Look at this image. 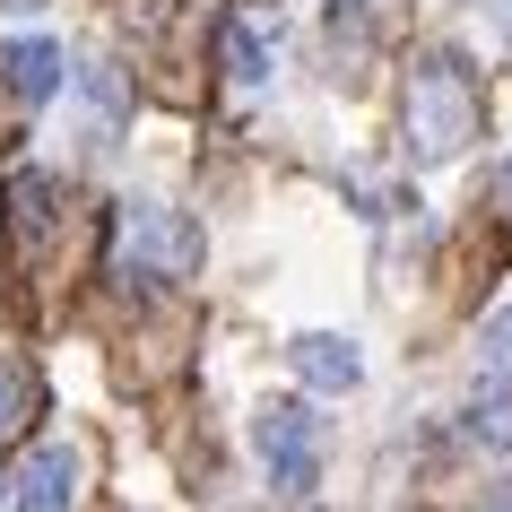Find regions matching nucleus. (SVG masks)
<instances>
[{
  "mask_svg": "<svg viewBox=\"0 0 512 512\" xmlns=\"http://www.w3.org/2000/svg\"><path fill=\"white\" fill-rule=\"evenodd\" d=\"M287 356H296V382H304V391H356V382H365V356H356L339 330H304Z\"/></svg>",
  "mask_w": 512,
  "mask_h": 512,
  "instance_id": "7",
  "label": "nucleus"
},
{
  "mask_svg": "<svg viewBox=\"0 0 512 512\" xmlns=\"http://www.w3.org/2000/svg\"><path fill=\"white\" fill-rule=\"evenodd\" d=\"M495 191H504V209H512V165H504V183H495Z\"/></svg>",
  "mask_w": 512,
  "mask_h": 512,
  "instance_id": "13",
  "label": "nucleus"
},
{
  "mask_svg": "<svg viewBox=\"0 0 512 512\" xmlns=\"http://www.w3.org/2000/svg\"><path fill=\"white\" fill-rule=\"evenodd\" d=\"M0 200H9V235L27 243H53V217H61V183L53 174H44V165H27V174H9V191H0Z\"/></svg>",
  "mask_w": 512,
  "mask_h": 512,
  "instance_id": "8",
  "label": "nucleus"
},
{
  "mask_svg": "<svg viewBox=\"0 0 512 512\" xmlns=\"http://www.w3.org/2000/svg\"><path fill=\"white\" fill-rule=\"evenodd\" d=\"M478 348H486V374H512V304L495 313V322H486V339H478Z\"/></svg>",
  "mask_w": 512,
  "mask_h": 512,
  "instance_id": "11",
  "label": "nucleus"
},
{
  "mask_svg": "<svg viewBox=\"0 0 512 512\" xmlns=\"http://www.w3.org/2000/svg\"><path fill=\"white\" fill-rule=\"evenodd\" d=\"M9 504L18 512H70L79 504V452L70 443H35L27 469L9 478Z\"/></svg>",
  "mask_w": 512,
  "mask_h": 512,
  "instance_id": "5",
  "label": "nucleus"
},
{
  "mask_svg": "<svg viewBox=\"0 0 512 512\" xmlns=\"http://www.w3.org/2000/svg\"><path fill=\"white\" fill-rule=\"evenodd\" d=\"M330 9H339V0H330Z\"/></svg>",
  "mask_w": 512,
  "mask_h": 512,
  "instance_id": "15",
  "label": "nucleus"
},
{
  "mask_svg": "<svg viewBox=\"0 0 512 512\" xmlns=\"http://www.w3.org/2000/svg\"><path fill=\"white\" fill-rule=\"evenodd\" d=\"M27 408H35V374L0 356V434H18V426H27Z\"/></svg>",
  "mask_w": 512,
  "mask_h": 512,
  "instance_id": "10",
  "label": "nucleus"
},
{
  "mask_svg": "<svg viewBox=\"0 0 512 512\" xmlns=\"http://www.w3.org/2000/svg\"><path fill=\"white\" fill-rule=\"evenodd\" d=\"M0 486H9V478H0ZM0 504H9V495H0Z\"/></svg>",
  "mask_w": 512,
  "mask_h": 512,
  "instance_id": "14",
  "label": "nucleus"
},
{
  "mask_svg": "<svg viewBox=\"0 0 512 512\" xmlns=\"http://www.w3.org/2000/svg\"><path fill=\"white\" fill-rule=\"evenodd\" d=\"M469 434H478V443H495V452H512V382H504V374L469 400Z\"/></svg>",
  "mask_w": 512,
  "mask_h": 512,
  "instance_id": "9",
  "label": "nucleus"
},
{
  "mask_svg": "<svg viewBox=\"0 0 512 512\" xmlns=\"http://www.w3.org/2000/svg\"><path fill=\"white\" fill-rule=\"evenodd\" d=\"M270 44H278L270 9H235V18L217 27V70H226L235 96H261V87H270Z\"/></svg>",
  "mask_w": 512,
  "mask_h": 512,
  "instance_id": "4",
  "label": "nucleus"
},
{
  "mask_svg": "<svg viewBox=\"0 0 512 512\" xmlns=\"http://www.w3.org/2000/svg\"><path fill=\"white\" fill-rule=\"evenodd\" d=\"M478 131H486V105H478L469 61H460V53H426L417 70H408V87H400V139H408V157L443 165V157H460Z\"/></svg>",
  "mask_w": 512,
  "mask_h": 512,
  "instance_id": "1",
  "label": "nucleus"
},
{
  "mask_svg": "<svg viewBox=\"0 0 512 512\" xmlns=\"http://www.w3.org/2000/svg\"><path fill=\"white\" fill-rule=\"evenodd\" d=\"M0 79H9L18 105H53L61 96V44L53 35H9L0 44Z\"/></svg>",
  "mask_w": 512,
  "mask_h": 512,
  "instance_id": "6",
  "label": "nucleus"
},
{
  "mask_svg": "<svg viewBox=\"0 0 512 512\" xmlns=\"http://www.w3.org/2000/svg\"><path fill=\"white\" fill-rule=\"evenodd\" d=\"M0 9H18V18H35V9H44V0H0Z\"/></svg>",
  "mask_w": 512,
  "mask_h": 512,
  "instance_id": "12",
  "label": "nucleus"
},
{
  "mask_svg": "<svg viewBox=\"0 0 512 512\" xmlns=\"http://www.w3.org/2000/svg\"><path fill=\"white\" fill-rule=\"evenodd\" d=\"M252 443H261V460H270V478L287 486V495H304L313 469H322V426H313V408H296V400L252 408Z\"/></svg>",
  "mask_w": 512,
  "mask_h": 512,
  "instance_id": "3",
  "label": "nucleus"
},
{
  "mask_svg": "<svg viewBox=\"0 0 512 512\" xmlns=\"http://www.w3.org/2000/svg\"><path fill=\"white\" fill-rule=\"evenodd\" d=\"M113 270L139 287H174L200 270V226L183 209H122V243H113Z\"/></svg>",
  "mask_w": 512,
  "mask_h": 512,
  "instance_id": "2",
  "label": "nucleus"
}]
</instances>
